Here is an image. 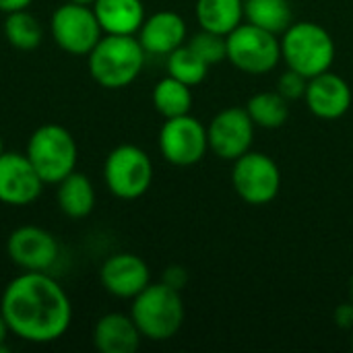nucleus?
<instances>
[{"label":"nucleus","instance_id":"obj_1","mask_svg":"<svg viewBox=\"0 0 353 353\" xmlns=\"http://www.w3.org/2000/svg\"><path fill=\"white\" fill-rule=\"evenodd\" d=\"M0 312L14 337L27 343H54L72 323V304L64 288L39 271H23L2 292Z\"/></svg>","mask_w":353,"mask_h":353},{"label":"nucleus","instance_id":"obj_2","mask_svg":"<svg viewBox=\"0 0 353 353\" xmlns=\"http://www.w3.org/2000/svg\"><path fill=\"white\" fill-rule=\"evenodd\" d=\"M147 52L134 35H108L87 54V70L103 89H124L139 79Z\"/></svg>","mask_w":353,"mask_h":353},{"label":"nucleus","instance_id":"obj_3","mask_svg":"<svg viewBox=\"0 0 353 353\" xmlns=\"http://www.w3.org/2000/svg\"><path fill=\"white\" fill-rule=\"evenodd\" d=\"M281 60L306 79L331 70L337 48L333 35L314 21L292 23L279 37Z\"/></svg>","mask_w":353,"mask_h":353},{"label":"nucleus","instance_id":"obj_4","mask_svg":"<svg viewBox=\"0 0 353 353\" xmlns=\"http://www.w3.org/2000/svg\"><path fill=\"white\" fill-rule=\"evenodd\" d=\"M130 316L141 335L149 341H168L178 335L184 325L186 308L182 292L159 283H149L132 298Z\"/></svg>","mask_w":353,"mask_h":353},{"label":"nucleus","instance_id":"obj_5","mask_svg":"<svg viewBox=\"0 0 353 353\" xmlns=\"http://www.w3.org/2000/svg\"><path fill=\"white\" fill-rule=\"evenodd\" d=\"M25 155L46 184H58L77 170L79 147L64 126L50 122L33 130Z\"/></svg>","mask_w":353,"mask_h":353},{"label":"nucleus","instance_id":"obj_6","mask_svg":"<svg viewBox=\"0 0 353 353\" xmlns=\"http://www.w3.org/2000/svg\"><path fill=\"white\" fill-rule=\"evenodd\" d=\"M225 60L244 74L261 77L281 62L279 37L252 23H240L225 35Z\"/></svg>","mask_w":353,"mask_h":353},{"label":"nucleus","instance_id":"obj_7","mask_svg":"<svg viewBox=\"0 0 353 353\" xmlns=\"http://www.w3.org/2000/svg\"><path fill=\"white\" fill-rule=\"evenodd\" d=\"M103 182L120 201L141 199L151 188L153 161L137 145H118L103 161Z\"/></svg>","mask_w":353,"mask_h":353},{"label":"nucleus","instance_id":"obj_8","mask_svg":"<svg viewBox=\"0 0 353 353\" xmlns=\"http://www.w3.org/2000/svg\"><path fill=\"white\" fill-rule=\"evenodd\" d=\"M232 163V188L246 205L263 207L277 199L281 190V170L271 155L250 149Z\"/></svg>","mask_w":353,"mask_h":353},{"label":"nucleus","instance_id":"obj_9","mask_svg":"<svg viewBox=\"0 0 353 353\" xmlns=\"http://www.w3.org/2000/svg\"><path fill=\"white\" fill-rule=\"evenodd\" d=\"M50 33L54 43L70 56H87L103 37V29L91 4L64 2L50 19Z\"/></svg>","mask_w":353,"mask_h":353},{"label":"nucleus","instance_id":"obj_10","mask_svg":"<svg viewBox=\"0 0 353 353\" xmlns=\"http://www.w3.org/2000/svg\"><path fill=\"white\" fill-rule=\"evenodd\" d=\"M209 151L207 126L190 116L168 118L159 130V153L176 168H190L203 161Z\"/></svg>","mask_w":353,"mask_h":353},{"label":"nucleus","instance_id":"obj_11","mask_svg":"<svg viewBox=\"0 0 353 353\" xmlns=\"http://www.w3.org/2000/svg\"><path fill=\"white\" fill-rule=\"evenodd\" d=\"M254 130L256 126L246 108H223L211 118L207 126L209 151H213L223 161H236L252 149Z\"/></svg>","mask_w":353,"mask_h":353},{"label":"nucleus","instance_id":"obj_12","mask_svg":"<svg viewBox=\"0 0 353 353\" xmlns=\"http://www.w3.org/2000/svg\"><path fill=\"white\" fill-rule=\"evenodd\" d=\"M6 254L12 265L23 271L50 273L60 256V244L48 230L39 225H21L6 240Z\"/></svg>","mask_w":353,"mask_h":353},{"label":"nucleus","instance_id":"obj_13","mask_svg":"<svg viewBox=\"0 0 353 353\" xmlns=\"http://www.w3.org/2000/svg\"><path fill=\"white\" fill-rule=\"evenodd\" d=\"M43 180L25 153L4 151L0 155V203L8 207H27L43 190Z\"/></svg>","mask_w":353,"mask_h":353},{"label":"nucleus","instance_id":"obj_14","mask_svg":"<svg viewBox=\"0 0 353 353\" xmlns=\"http://www.w3.org/2000/svg\"><path fill=\"white\" fill-rule=\"evenodd\" d=\"M101 288L120 300H132L151 283L149 265L132 252H116L108 256L99 269Z\"/></svg>","mask_w":353,"mask_h":353},{"label":"nucleus","instance_id":"obj_15","mask_svg":"<svg viewBox=\"0 0 353 353\" xmlns=\"http://www.w3.org/2000/svg\"><path fill=\"white\" fill-rule=\"evenodd\" d=\"M304 101L312 116L321 120H339L352 108V87L343 77L333 70H327L308 79Z\"/></svg>","mask_w":353,"mask_h":353},{"label":"nucleus","instance_id":"obj_16","mask_svg":"<svg viewBox=\"0 0 353 353\" xmlns=\"http://www.w3.org/2000/svg\"><path fill=\"white\" fill-rule=\"evenodd\" d=\"M188 27L182 14L174 10H157L145 17L137 37L151 56H168L186 43Z\"/></svg>","mask_w":353,"mask_h":353},{"label":"nucleus","instance_id":"obj_17","mask_svg":"<svg viewBox=\"0 0 353 353\" xmlns=\"http://www.w3.org/2000/svg\"><path fill=\"white\" fill-rule=\"evenodd\" d=\"M93 345L101 353H134L141 345V331L130 314L108 312L93 327Z\"/></svg>","mask_w":353,"mask_h":353},{"label":"nucleus","instance_id":"obj_18","mask_svg":"<svg viewBox=\"0 0 353 353\" xmlns=\"http://www.w3.org/2000/svg\"><path fill=\"white\" fill-rule=\"evenodd\" d=\"M91 6L108 35H137L147 17L143 0H95Z\"/></svg>","mask_w":353,"mask_h":353},{"label":"nucleus","instance_id":"obj_19","mask_svg":"<svg viewBox=\"0 0 353 353\" xmlns=\"http://www.w3.org/2000/svg\"><path fill=\"white\" fill-rule=\"evenodd\" d=\"M56 186H58L56 188V205L66 217L85 219L93 213L95 201H97L95 186L85 174L74 170L64 180H60Z\"/></svg>","mask_w":353,"mask_h":353},{"label":"nucleus","instance_id":"obj_20","mask_svg":"<svg viewBox=\"0 0 353 353\" xmlns=\"http://www.w3.org/2000/svg\"><path fill=\"white\" fill-rule=\"evenodd\" d=\"M194 17L201 29L225 37L244 21V0H196Z\"/></svg>","mask_w":353,"mask_h":353},{"label":"nucleus","instance_id":"obj_21","mask_svg":"<svg viewBox=\"0 0 353 353\" xmlns=\"http://www.w3.org/2000/svg\"><path fill=\"white\" fill-rule=\"evenodd\" d=\"M151 101H153L155 112L163 120L190 114V110H192V87H188L186 83L168 74L155 83L153 93H151Z\"/></svg>","mask_w":353,"mask_h":353},{"label":"nucleus","instance_id":"obj_22","mask_svg":"<svg viewBox=\"0 0 353 353\" xmlns=\"http://www.w3.org/2000/svg\"><path fill=\"white\" fill-rule=\"evenodd\" d=\"M244 19L261 29L281 35L294 23V12L290 0H244Z\"/></svg>","mask_w":353,"mask_h":353},{"label":"nucleus","instance_id":"obj_23","mask_svg":"<svg viewBox=\"0 0 353 353\" xmlns=\"http://www.w3.org/2000/svg\"><path fill=\"white\" fill-rule=\"evenodd\" d=\"M246 112L252 118L256 128L275 130L288 122L290 101L277 89L275 91H261V93H254L246 101Z\"/></svg>","mask_w":353,"mask_h":353},{"label":"nucleus","instance_id":"obj_24","mask_svg":"<svg viewBox=\"0 0 353 353\" xmlns=\"http://www.w3.org/2000/svg\"><path fill=\"white\" fill-rule=\"evenodd\" d=\"M4 37L6 41L21 50V52H31L39 48L43 39V27L35 14H31L27 8L8 12L4 19Z\"/></svg>","mask_w":353,"mask_h":353},{"label":"nucleus","instance_id":"obj_25","mask_svg":"<svg viewBox=\"0 0 353 353\" xmlns=\"http://www.w3.org/2000/svg\"><path fill=\"white\" fill-rule=\"evenodd\" d=\"M165 66H168V74L186 83L188 87H196L207 79L209 72V64L188 46H180L178 50H174L172 54L165 56Z\"/></svg>","mask_w":353,"mask_h":353},{"label":"nucleus","instance_id":"obj_26","mask_svg":"<svg viewBox=\"0 0 353 353\" xmlns=\"http://www.w3.org/2000/svg\"><path fill=\"white\" fill-rule=\"evenodd\" d=\"M209 66L219 64L221 60H225V37L205 31L201 29L199 33H194L188 41H186Z\"/></svg>","mask_w":353,"mask_h":353},{"label":"nucleus","instance_id":"obj_27","mask_svg":"<svg viewBox=\"0 0 353 353\" xmlns=\"http://www.w3.org/2000/svg\"><path fill=\"white\" fill-rule=\"evenodd\" d=\"M306 85H308V79H306V77H302L300 72L288 68L285 72L279 74L277 87H275V89H277L288 101H296V99H304Z\"/></svg>","mask_w":353,"mask_h":353},{"label":"nucleus","instance_id":"obj_28","mask_svg":"<svg viewBox=\"0 0 353 353\" xmlns=\"http://www.w3.org/2000/svg\"><path fill=\"white\" fill-rule=\"evenodd\" d=\"M161 281H163L165 285H170V288L182 292V290L186 288V283H188V271H186L184 267H180V265H172V267H168V269L163 271Z\"/></svg>","mask_w":353,"mask_h":353},{"label":"nucleus","instance_id":"obj_29","mask_svg":"<svg viewBox=\"0 0 353 353\" xmlns=\"http://www.w3.org/2000/svg\"><path fill=\"white\" fill-rule=\"evenodd\" d=\"M337 327L345 329V331H352L353 329V302H345L341 306H337L335 314H333Z\"/></svg>","mask_w":353,"mask_h":353},{"label":"nucleus","instance_id":"obj_30","mask_svg":"<svg viewBox=\"0 0 353 353\" xmlns=\"http://www.w3.org/2000/svg\"><path fill=\"white\" fill-rule=\"evenodd\" d=\"M33 0H0V12L8 14V12H14V10H23V8H29Z\"/></svg>","mask_w":353,"mask_h":353},{"label":"nucleus","instance_id":"obj_31","mask_svg":"<svg viewBox=\"0 0 353 353\" xmlns=\"http://www.w3.org/2000/svg\"><path fill=\"white\" fill-rule=\"evenodd\" d=\"M8 333H10V329H8V325H6V321H4V316L0 312V353H8V345H6Z\"/></svg>","mask_w":353,"mask_h":353},{"label":"nucleus","instance_id":"obj_32","mask_svg":"<svg viewBox=\"0 0 353 353\" xmlns=\"http://www.w3.org/2000/svg\"><path fill=\"white\" fill-rule=\"evenodd\" d=\"M350 302H353V275L350 279Z\"/></svg>","mask_w":353,"mask_h":353},{"label":"nucleus","instance_id":"obj_33","mask_svg":"<svg viewBox=\"0 0 353 353\" xmlns=\"http://www.w3.org/2000/svg\"><path fill=\"white\" fill-rule=\"evenodd\" d=\"M72 2H81V4H93L95 0H72Z\"/></svg>","mask_w":353,"mask_h":353},{"label":"nucleus","instance_id":"obj_34","mask_svg":"<svg viewBox=\"0 0 353 353\" xmlns=\"http://www.w3.org/2000/svg\"><path fill=\"white\" fill-rule=\"evenodd\" d=\"M4 153V143H2V137H0V155Z\"/></svg>","mask_w":353,"mask_h":353},{"label":"nucleus","instance_id":"obj_35","mask_svg":"<svg viewBox=\"0 0 353 353\" xmlns=\"http://www.w3.org/2000/svg\"><path fill=\"white\" fill-rule=\"evenodd\" d=\"M352 347H353V329H352Z\"/></svg>","mask_w":353,"mask_h":353}]
</instances>
